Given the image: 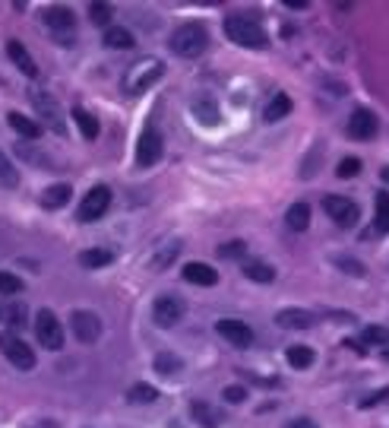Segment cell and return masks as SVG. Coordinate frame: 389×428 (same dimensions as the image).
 <instances>
[{
  "mask_svg": "<svg viewBox=\"0 0 389 428\" xmlns=\"http://www.w3.org/2000/svg\"><path fill=\"white\" fill-rule=\"evenodd\" d=\"M0 352L4 358L19 371H32L35 368V349H29L26 339H19L13 330H0Z\"/></svg>",
  "mask_w": 389,
  "mask_h": 428,
  "instance_id": "277c9868",
  "label": "cell"
},
{
  "mask_svg": "<svg viewBox=\"0 0 389 428\" xmlns=\"http://www.w3.org/2000/svg\"><path fill=\"white\" fill-rule=\"evenodd\" d=\"M291 114V99L285 92H278L276 99L269 101V105L263 108V121H269V124H276V121H282V118H288Z\"/></svg>",
  "mask_w": 389,
  "mask_h": 428,
  "instance_id": "603a6c76",
  "label": "cell"
},
{
  "mask_svg": "<svg viewBox=\"0 0 389 428\" xmlns=\"http://www.w3.org/2000/svg\"><path fill=\"white\" fill-rule=\"evenodd\" d=\"M190 416L196 419L200 428H218L222 425V412H218L213 403H206V400H193V403H190Z\"/></svg>",
  "mask_w": 389,
  "mask_h": 428,
  "instance_id": "ac0fdd59",
  "label": "cell"
},
{
  "mask_svg": "<svg viewBox=\"0 0 389 428\" xmlns=\"http://www.w3.org/2000/svg\"><path fill=\"white\" fill-rule=\"evenodd\" d=\"M285 428H317V422H313V419H291Z\"/></svg>",
  "mask_w": 389,
  "mask_h": 428,
  "instance_id": "60d3db41",
  "label": "cell"
},
{
  "mask_svg": "<svg viewBox=\"0 0 389 428\" xmlns=\"http://www.w3.org/2000/svg\"><path fill=\"white\" fill-rule=\"evenodd\" d=\"M105 45L108 48H118V51H127V48H133V32L124 29V26H111V29H105Z\"/></svg>",
  "mask_w": 389,
  "mask_h": 428,
  "instance_id": "83f0119b",
  "label": "cell"
},
{
  "mask_svg": "<svg viewBox=\"0 0 389 428\" xmlns=\"http://www.w3.org/2000/svg\"><path fill=\"white\" fill-rule=\"evenodd\" d=\"M383 181H386V185H389V165L383 168Z\"/></svg>",
  "mask_w": 389,
  "mask_h": 428,
  "instance_id": "b9f144b4",
  "label": "cell"
},
{
  "mask_svg": "<svg viewBox=\"0 0 389 428\" xmlns=\"http://www.w3.org/2000/svg\"><path fill=\"white\" fill-rule=\"evenodd\" d=\"M377 127H380V121H377V114H373L371 108H354L351 118H348V137L373 140L377 137Z\"/></svg>",
  "mask_w": 389,
  "mask_h": 428,
  "instance_id": "7c38bea8",
  "label": "cell"
},
{
  "mask_svg": "<svg viewBox=\"0 0 389 428\" xmlns=\"http://www.w3.org/2000/svg\"><path fill=\"white\" fill-rule=\"evenodd\" d=\"M0 185L4 187H16L19 185V175H16V168H13V162H10V155L0 149Z\"/></svg>",
  "mask_w": 389,
  "mask_h": 428,
  "instance_id": "d6a6232c",
  "label": "cell"
},
{
  "mask_svg": "<svg viewBox=\"0 0 389 428\" xmlns=\"http://www.w3.org/2000/svg\"><path fill=\"white\" fill-rule=\"evenodd\" d=\"M73 121L79 124V133H83L86 140H95L98 137V121H95V114H89L86 108H73Z\"/></svg>",
  "mask_w": 389,
  "mask_h": 428,
  "instance_id": "f546056e",
  "label": "cell"
},
{
  "mask_svg": "<svg viewBox=\"0 0 389 428\" xmlns=\"http://www.w3.org/2000/svg\"><path fill=\"white\" fill-rule=\"evenodd\" d=\"M276 324L285 327V330H307V327L317 324V317H313L310 311H304V308H285V311L276 314Z\"/></svg>",
  "mask_w": 389,
  "mask_h": 428,
  "instance_id": "2e32d148",
  "label": "cell"
},
{
  "mask_svg": "<svg viewBox=\"0 0 389 428\" xmlns=\"http://www.w3.org/2000/svg\"><path fill=\"white\" fill-rule=\"evenodd\" d=\"M336 267H342L345 273H351V276H364V273H367L364 263L354 260V257H336Z\"/></svg>",
  "mask_w": 389,
  "mask_h": 428,
  "instance_id": "74e56055",
  "label": "cell"
},
{
  "mask_svg": "<svg viewBox=\"0 0 389 428\" xmlns=\"http://www.w3.org/2000/svg\"><path fill=\"white\" fill-rule=\"evenodd\" d=\"M190 111H193V118L200 121V124H206V127H215L218 121H222V114H218V105L213 99H206V95H203V99H196L193 105H190Z\"/></svg>",
  "mask_w": 389,
  "mask_h": 428,
  "instance_id": "ffe728a7",
  "label": "cell"
},
{
  "mask_svg": "<svg viewBox=\"0 0 389 428\" xmlns=\"http://www.w3.org/2000/svg\"><path fill=\"white\" fill-rule=\"evenodd\" d=\"M32 327H35V339L42 343V349H51V352L64 349V327H60L54 311L42 308L35 314V324H32Z\"/></svg>",
  "mask_w": 389,
  "mask_h": 428,
  "instance_id": "5b68a950",
  "label": "cell"
},
{
  "mask_svg": "<svg viewBox=\"0 0 389 428\" xmlns=\"http://www.w3.org/2000/svg\"><path fill=\"white\" fill-rule=\"evenodd\" d=\"M215 333L222 339H228L231 346H237V349H247V346L254 343V330H250V324L235 321V317H222V321L215 324Z\"/></svg>",
  "mask_w": 389,
  "mask_h": 428,
  "instance_id": "8fae6325",
  "label": "cell"
},
{
  "mask_svg": "<svg viewBox=\"0 0 389 428\" xmlns=\"http://www.w3.org/2000/svg\"><path fill=\"white\" fill-rule=\"evenodd\" d=\"M336 175H339V178H354V175H361V159H354V155L342 159V162H339V168H336Z\"/></svg>",
  "mask_w": 389,
  "mask_h": 428,
  "instance_id": "8d00e7d4",
  "label": "cell"
},
{
  "mask_svg": "<svg viewBox=\"0 0 389 428\" xmlns=\"http://www.w3.org/2000/svg\"><path fill=\"white\" fill-rule=\"evenodd\" d=\"M70 327H73V333H77L79 343H95V339L101 336V321H98V314H92V311H83V308L70 314Z\"/></svg>",
  "mask_w": 389,
  "mask_h": 428,
  "instance_id": "5bb4252c",
  "label": "cell"
},
{
  "mask_svg": "<svg viewBox=\"0 0 389 428\" xmlns=\"http://www.w3.org/2000/svg\"><path fill=\"white\" fill-rule=\"evenodd\" d=\"M285 222H288L291 232H304L310 226V207L307 203H291L288 213H285Z\"/></svg>",
  "mask_w": 389,
  "mask_h": 428,
  "instance_id": "cb8c5ba5",
  "label": "cell"
},
{
  "mask_svg": "<svg viewBox=\"0 0 389 428\" xmlns=\"http://www.w3.org/2000/svg\"><path fill=\"white\" fill-rule=\"evenodd\" d=\"M111 16H114L111 4H92V6H89V19H92L95 26H108V23H111ZM108 29H111V26H108Z\"/></svg>",
  "mask_w": 389,
  "mask_h": 428,
  "instance_id": "836d02e7",
  "label": "cell"
},
{
  "mask_svg": "<svg viewBox=\"0 0 389 428\" xmlns=\"http://www.w3.org/2000/svg\"><path fill=\"white\" fill-rule=\"evenodd\" d=\"M127 400L130 403H155V400H159V390H155L152 384H133L130 387V393H127Z\"/></svg>",
  "mask_w": 389,
  "mask_h": 428,
  "instance_id": "4dcf8cb0",
  "label": "cell"
},
{
  "mask_svg": "<svg viewBox=\"0 0 389 428\" xmlns=\"http://www.w3.org/2000/svg\"><path fill=\"white\" fill-rule=\"evenodd\" d=\"M225 35H228L235 45L254 48V51H263V48L269 45V35L263 32V26L250 16H237V13L225 19Z\"/></svg>",
  "mask_w": 389,
  "mask_h": 428,
  "instance_id": "7a4b0ae2",
  "label": "cell"
},
{
  "mask_svg": "<svg viewBox=\"0 0 389 428\" xmlns=\"http://www.w3.org/2000/svg\"><path fill=\"white\" fill-rule=\"evenodd\" d=\"M364 343L377 346V349H389V327H380V324L364 327Z\"/></svg>",
  "mask_w": 389,
  "mask_h": 428,
  "instance_id": "1f68e13d",
  "label": "cell"
},
{
  "mask_svg": "<svg viewBox=\"0 0 389 428\" xmlns=\"http://www.w3.org/2000/svg\"><path fill=\"white\" fill-rule=\"evenodd\" d=\"M244 254H247V244L244 241H228L218 248V257H225V260H237V257H244Z\"/></svg>",
  "mask_w": 389,
  "mask_h": 428,
  "instance_id": "d590c367",
  "label": "cell"
},
{
  "mask_svg": "<svg viewBox=\"0 0 389 428\" xmlns=\"http://www.w3.org/2000/svg\"><path fill=\"white\" fill-rule=\"evenodd\" d=\"M386 397H389V387H386V390H380V393H371V397H364V400H361V410H371V406L383 403Z\"/></svg>",
  "mask_w": 389,
  "mask_h": 428,
  "instance_id": "ab89813d",
  "label": "cell"
},
{
  "mask_svg": "<svg viewBox=\"0 0 389 428\" xmlns=\"http://www.w3.org/2000/svg\"><path fill=\"white\" fill-rule=\"evenodd\" d=\"M6 124H10L23 140H38V137H42V124H38L35 118H29V114H23V111H10V114H6Z\"/></svg>",
  "mask_w": 389,
  "mask_h": 428,
  "instance_id": "e0dca14e",
  "label": "cell"
},
{
  "mask_svg": "<svg viewBox=\"0 0 389 428\" xmlns=\"http://www.w3.org/2000/svg\"><path fill=\"white\" fill-rule=\"evenodd\" d=\"M70 197H73V187L70 185H51V187L42 190V207L45 209H60V207H67V203H70Z\"/></svg>",
  "mask_w": 389,
  "mask_h": 428,
  "instance_id": "44dd1931",
  "label": "cell"
},
{
  "mask_svg": "<svg viewBox=\"0 0 389 428\" xmlns=\"http://www.w3.org/2000/svg\"><path fill=\"white\" fill-rule=\"evenodd\" d=\"M114 260V251L111 248H89L79 254V263L89 270H98V267H108V263Z\"/></svg>",
  "mask_w": 389,
  "mask_h": 428,
  "instance_id": "d4e9b609",
  "label": "cell"
},
{
  "mask_svg": "<svg viewBox=\"0 0 389 428\" xmlns=\"http://www.w3.org/2000/svg\"><path fill=\"white\" fill-rule=\"evenodd\" d=\"M162 73H165V64H162L159 57H142L124 73V83H120V86H124L127 95H142L149 86L159 83Z\"/></svg>",
  "mask_w": 389,
  "mask_h": 428,
  "instance_id": "3957f363",
  "label": "cell"
},
{
  "mask_svg": "<svg viewBox=\"0 0 389 428\" xmlns=\"http://www.w3.org/2000/svg\"><path fill=\"white\" fill-rule=\"evenodd\" d=\"M373 232L389 235V190L377 194V207H373Z\"/></svg>",
  "mask_w": 389,
  "mask_h": 428,
  "instance_id": "7402d4cb",
  "label": "cell"
},
{
  "mask_svg": "<svg viewBox=\"0 0 389 428\" xmlns=\"http://www.w3.org/2000/svg\"><path fill=\"white\" fill-rule=\"evenodd\" d=\"M168 45H171V51L177 54V57H187V60L200 57V54L209 48V32H206L203 23H184L171 32Z\"/></svg>",
  "mask_w": 389,
  "mask_h": 428,
  "instance_id": "6da1fadb",
  "label": "cell"
},
{
  "mask_svg": "<svg viewBox=\"0 0 389 428\" xmlns=\"http://www.w3.org/2000/svg\"><path fill=\"white\" fill-rule=\"evenodd\" d=\"M6 54H10V60L16 64V70L23 73V77H38V64L32 60V54L26 51V45H23V42L10 38V42H6Z\"/></svg>",
  "mask_w": 389,
  "mask_h": 428,
  "instance_id": "9a60e30c",
  "label": "cell"
},
{
  "mask_svg": "<svg viewBox=\"0 0 389 428\" xmlns=\"http://www.w3.org/2000/svg\"><path fill=\"white\" fill-rule=\"evenodd\" d=\"M0 292H4V295H16V292H23V280H19L16 273L0 270Z\"/></svg>",
  "mask_w": 389,
  "mask_h": 428,
  "instance_id": "e575fe53",
  "label": "cell"
},
{
  "mask_svg": "<svg viewBox=\"0 0 389 428\" xmlns=\"http://www.w3.org/2000/svg\"><path fill=\"white\" fill-rule=\"evenodd\" d=\"M184 280L193 282V285H215L218 282V273L209 267V263L193 260V263H187V267H184Z\"/></svg>",
  "mask_w": 389,
  "mask_h": 428,
  "instance_id": "d6986e66",
  "label": "cell"
},
{
  "mask_svg": "<svg viewBox=\"0 0 389 428\" xmlns=\"http://www.w3.org/2000/svg\"><path fill=\"white\" fill-rule=\"evenodd\" d=\"M244 276H247L250 282H272L276 280V267H269V263H263V260H247L244 263Z\"/></svg>",
  "mask_w": 389,
  "mask_h": 428,
  "instance_id": "484cf974",
  "label": "cell"
},
{
  "mask_svg": "<svg viewBox=\"0 0 389 428\" xmlns=\"http://www.w3.org/2000/svg\"><path fill=\"white\" fill-rule=\"evenodd\" d=\"M222 400H228V403H244V400H247V390H244L241 384H228L222 390Z\"/></svg>",
  "mask_w": 389,
  "mask_h": 428,
  "instance_id": "f35d334b",
  "label": "cell"
},
{
  "mask_svg": "<svg viewBox=\"0 0 389 428\" xmlns=\"http://www.w3.org/2000/svg\"><path fill=\"white\" fill-rule=\"evenodd\" d=\"M285 358H288L291 368H310V365H313V349H310V346L295 343V346L285 349Z\"/></svg>",
  "mask_w": 389,
  "mask_h": 428,
  "instance_id": "f1b7e54d",
  "label": "cell"
},
{
  "mask_svg": "<svg viewBox=\"0 0 389 428\" xmlns=\"http://www.w3.org/2000/svg\"><path fill=\"white\" fill-rule=\"evenodd\" d=\"M323 209H326V216H329L332 222H339L342 229H351L354 222H358V216H361L358 203H354L351 197H342V194L323 197Z\"/></svg>",
  "mask_w": 389,
  "mask_h": 428,
  "instance_id": "8992f818",
  "label": "cell"
},
{
  "mask_svg": "<svg viewBox=\"0 0 389 428\" xmlns=\"http://www.w3.org/2000/svg\"><path fill=\"white\" fill-rule=\"evenodd\" d=\"M29 99H32V105H35L38 118L47 121L54 133H64V121H60V108H57V101H54V95L45 92V89H35Z\"/></svg>",
  "mask_w": 389,
  "mask_h": 428,
  "instance_id": "4fadbf2b",
  "label": "cell"
},
{
  "mask_svg": "<svg viewBox=\"0 0 389 428\" xmlns=\"http://www.w3.org/2000/svg\"><path fill=\"white\" fill-rule=\"evenodd\" d=\"M45 26L54 32V35L60 38V42L70 45L73 42V29H77V19H73V13L67 10V6H47L45 10Z\"/></svg>",
  "mask_w": 389,
  "mask_h": 428,
  "instance_id": "30bf717a",
  "label": "cell"
},
{
  "mask_svg": "<svg viewBox=\"0 0 389 428\" xmlns=\"http://www.w3.org/2000/svg\"><path fill=\"white\" fill-rule=\"evenodd\" d=\"M155 371H159L162 378H177L184 371V362L174 352H159V356H155Z\"/></svg>",
  "mask_w": 389,
  "mask_h": 428,
  "instance_id": "4316f807",
  "label": "cell"
},
{
  "mask_svg": "<svg viewBox=\"0 0 389 428\" xmlns=\"http://www.w3.org/2000/svg\"><path fill=\"white\" fill-rule=\"evenodd\" d=\"M383 356H386V362H389V349H386V352H383Z\"/></svg>",
  "mask_w": 389,
  "mask_h": 428,
  "instance_id": "7bdbcfd3",
  "label": "cell"
},
{
  "mask_svg": "<svg viewBox=\"0 0 389 428\" xmlns=\"http://www.w3.org/2000/svg\"><path fill=\"white\" fill-rule=\"evenodd\" d=\"M162 153H165V140H162V133L149 124L146 131L140 133V143H136V165L140 168L155 165V162L162 159Z\"/></svg>",
  "mask_w": 389,
  "mask_h": 428,
  "instance_id": "52a82bcc",
  "label": "cell"
},
{
  "mask_svg": "<svg viewBox=\"0 0 389 428\" xmlns=\"http://www.w3.org/2000/svg\"><path fill=\"white\" fill-rule=\"evenodd\" d=\"M187 314V304L181 302L177 295H159L152 304V317L159 327H174V324H181V317Z\"/></svg>",
  "mask_w": 389,
  "mask_h": 428,
  "instance_id": "9c48e42d",
  "label": "cell"
},
{
  "mask_svg": "<svg viewBox=\"0 0 389 428\" xmlns=\"http://www.w3.org/2000/svg\"><path fill=\"white\" fill-rule=\"evenodd\" d=\"M108 207H111V187L95 185V187L83 197V203H79V222H95V219H101V216L108 213Z\"/></svg>",
  "mask_w": 389,
  "mask_h": 428,
  "instance_id": "ba28073f",
  "label": "cell"
}]
</instances>
